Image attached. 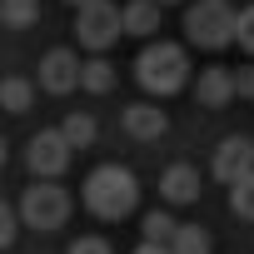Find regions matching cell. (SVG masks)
<instances>
[{
	"label": "cell",
	"instance_id": "cell-1",
	"mask_svg": "<svg viewBox=\"0 0 254 254\" xmlns=\"http://www.w3.org/2000/svg\"><path fill=\"white\" fill-rule=\"evenodd\" d=\"M85 209L95 219H125V214H135L140 209V180L125 170V165H100L90 170L85 180Z\"/></svg>",
	"mask_w": 254,
	"mask_h": 254
},
{
	"label": "cell",
	"instance_id": "cell-2",
	"mask_svg": "<svg viewBox=\"0 0 254 254\" xmlns=\"http://www.w3.org/2000/svg\"><path fill=\"white\" fill-rule=\"evenodd\" d=\"M135 80H140L145 95H160V100L180 95V90L190 85V55H185V45H175V40H150V45L140 50V60H135Z\"/></svg>",
	"mask_w": 254,
	"mask_h": 254
},
{
	"label": "cell",
	"instance_id": "cell-3",
	"mask_svg": "<svg viewBox=\"0 0 254 254\" xmlns=\"http://www.w3.org/2000/svg\"><path fill=\"white\" fill-rule=\"evenodd\" d=\"M234 20H239V10L229 0H194L185 10V40L199 50H224V45H234Z\"/></svg>",
	"mask_w": 254,
	"mask_h": 254
},
{
	"label": "cell",
	"instance_id": "cell-4",
	"mask_svg": "<svg viewBox=\"0 0 254 254\" xmlns=\"http://www.w3.org/2000/svg\"><path fill=\"white\" fill-rule=\"evenodd\" d=\"M75 35H80L85 50L105 55V50L125 35V25H120V5H115V0H90V5H80V10H75Z\"/></svg>",
	"mask_w": 254,
	"mask_h": 254
},
{
	"label": "cell",
	"instance_id": "cell-5",
	"mask_svg": "<svg viewBox=\"0 0 254 254\" xmlns=\"http://www.w3.org/2000/svg\"><path fill=\"white\" fill-rule=\"evenodd\" d=\"M65 219H70V194L60 185L40 180V185H30L20 194V224H30V229H60Z\"/></svg>",
	"mask_w": 254,
	"mask_h": 254
},
{
	"label": "cell",
	"instance_id": "cell-6",
	"mask_svg": "<svg viewBox=\"0 0 254 254\" xmlns=\"http://www.w3.org/2000/svg\"><path fill=\"white\" fill-rule=\"evenodd\" d=\"M70 155H75V145H70L60 130H40V135H30V145H25V170H30L35 180H60V175L70 170Z\"/></svg>",
	"mask_w": 254,
	"mask_h": 254
},
{
	"label": "cell",
	"instance_id": "cell-7",
	"mask_svg": "<svg viewBox=\"0 0 254 254\" xmlns=\"http://www.w3.org/2000/svg\"><path fill=\"white\" fill-rule=\"evenodd\" d=\"M80 55L75 50H65V45H55L45 60H40V90H50V95H70V90H80Z\"/></svg>",
	"mask_w": 254,
	"mask_h": 254
},
{
	"label": "cell",
	"instance_id": "cell-8",
	"mask_svg": "<svg viewBox=\"0 0 254 254\" xmlns=\"http://www.w3.org/2000/svg\"><path fill=\"white\" fill-rule=\"evenodd\" d=\"M214 180H224V185H234L239 175H249L254 170V140H244V135H229V140H219L214 145Z\"/></svg>",
	"mask_w": 254,
	"mask_h": 254
},
{
	"label": "cell",
	"instance_id": "cell-9",
	"mask_svg": "<svg viewBox=\"0 0 254 254\" xmlns=\"http://www.w3.org/2000/svg\"><path fill=\"white\" fill-rule=\"evenodd\" d=\"M120 125H125V135H130V140L150 145V140H160V135L170 130V115H165L160 105H125Z\"/></svg>",
	"mask_w": 254,
	"mask_h": 254
},
{
	"label": "cell",
	"instance_id": "cell-10",
	"mask_svg": "<svg viewBox=\"0 0 254 254\" xmlns=\"http://www.w3.org/2000/svg\"><path fill=\"white\" fill-rule=\"evenodd\" d=\"M194 100H199L204 110H224V105L234 100V70H224V65L199 70V80H194Z\"/></svg>",
	"mask_w": 254,
	"mask_h": 254
},
{
	"label": "cell",
	"instance_id": "cell-11",
	"mask_svg": "<svg viewBox=\"0 0 254 254\" xmlns=\"http://www.w3.org/2000/svg\"><path fill=\"white\" fill-rule=\"evenodd\" d=\"M199 170L194 165H170L165 175H160V194L170 199V204H194L199 199Z\"/></svg>",
	"mask_w": 254,
	"mask_h": 254
},
{
	"label": "cell",
	"instance_id": "cell-12",
	"mask_svg": "<svg viewBox=\"0 0 254 254\" xmlns=\"http://www.w3.org/2000/svg\"><path fill=\"white\" fill-rule=\"evenodd\" d=\"M160 10H165V5H155V0H130V5H120V25H125V35L150 40V35L160 30Z\"/></svg>",
	"mask_w": 254,
	"mask_h": 254
},
{
	"label": "cell",
	"instance_id": "cell-13",
	"mask_svg": "<svg viewBox=\"0 0 254 254\" xmlns=\"http://www.w3.org/2000/svg\"><path fill=\"white\" fill-rule=\"evenodd\" d=\"M60 135H65L75 150H90V145H95V135H100V125H95V115L75 110V115H65V120H60Z\"/></svg>",
	"mask_w": 254,
	"mask_h": 254
},
{
	"label": "cell",
	"instance_id": "cell-14",
	"mask_svg": "<svg viewBox=\"0 0 254 254\" xmlns=\"http://www.w3.org/2000/svg\"><path fill=\"white\" fill-rule=\"evenodd\" d=\"M80 90H90V95H110V90H115V65L100 60V55L85 60V65H80Z\"/></svg>",
	"mask_w": 254,
	"mask_h": 254
},
{
	"label": "cell",
	"instance_id": "cell-15",
	"mask_svg": "<svg viewBox=\"0 0 254 254\" xmlns=\"http://www.w3.org/2000/svg\"><path fill=\"white\" fill-rule=\"evenodd\" d=\"M30 100H35V85H30V80H20V75L0 80V110H10V115H25V110H30Z\"/></svg>",
	"mask_w": 254,
	"mask_h": 254
},
{
	"label": "cell",
	"instance_id": "cell-16",
	"mask_svg": "<svg viewBox=\"0 0 254 254\" xmlns=\"http://www.w3.org/2000/svg\"><path fill=\"white\" fill-rule=\"evenodd\" d=\"M35 20H40V0H0V25L30 30Z\"/></svg>",
	"mask_w": 254,
	"mask_h": 254
},
{
	"label": "cell",
	"instance_id": "cell-17",
	"mask_svg": "<svg viewBox=\"0 0 254 254\" xmlns=\"http://www.w3.org/2000/svg\"><path fill=\"white\" fill-rule=\"evenodd\" d=\"M209 244H214V239H209V229H204V224H180V229H175V239H170V249H175V254H209Z\"/></svg>",
	"mask_w": 254,
	"mask_h": 254
},
{
	"label": "cell",
	"instance_id": "cell-18",
	"mask_svg": "<svg viewBox=\"0 0 254 254\" xmlns=\"http://www.w3.org/2000/svg\"><path fill=\"white\" fill-rule=\"evenodd\" d=\"M229 209H234L244 224H254V170H249V175H239V180L229 185Z\"/></svg>",
	"mask_w": 254,
	"mask_h": 254
},
{
	"label": "cell",
	"instance_id": "cell-19",
	"mask_svg": "<svg viewBox=\"0 0 254 254\" xmlns=\"http://www.w3.org/2000/svg\"><path fill=\"white\" fill-rule=\"evenodd\" d=\"M140 229H145V239H150V244H170V239H175V229H180V219H170V214H160V209H150Z\"/></svg>",
	"mask_w": 254,
	"mask_h": 254
},
{
	"label": "cell",
	"instance_id": "cell-20",
	"mask_svg": "<svg viewBox=\"0 0 254 254\" xmlns=\"http://www.w3.org/2000/svg\"><path fill=\"white\" fill-rule=\"evenodd\" d=\"M234 45H239L244 55H254V5L239 10V20H234Z\"/></svg>",
	"mask_w": 254,
	"mask_h": 254
},
{
	"label": "cell",
	"instance_id": "cell-21",
	"mask_svg": "<svg viewBox=\"0 0 254 254\" xmlns=\"http://www.w3.org/2000/svg\"><path fill=\"white\" fill-rule=\"evenodd\" d=\"M15 229H20V209H10L5 199H0V249L15 244Z\"/></svg>",
	"mask_w": 254,
	"mask_h": 254
},
{
	"label": "cell",
	"instance_id": "cell-22",
	"mask_svg": "<svg viewBox=\"0 0 254 254\" xmlns=\"http://www.w3.org/2000/svg\"><path fill=\"white\" fill-rule=\"evenodd\" d=\"M65 254H115V249H110V244H105L100 234H85V239H75V244H70Z\"/></svg>",
	"mask_w": 254,
	"mask_h": 254
},
{
	"label": "cell",
	"instance_id": "cell-23",
	"mask_svg": "<svg viewBox=\"0 0 254 254\" xmlns=\"http://www.w3.org/2000/svg\"><path fill=\"white\" fill-rule=\"evenodd\" d=\"M234 95L239 100H254V65H239L234 70Z\"/></svg>",
	"mask_w": 254,
	"mask_h": 254
},
{
	"label": "cell",
	"instance_id": "cell-24",
	"mask_svg": "<svg viewBox=\"0 0 254 254\" xmlns=\"http://www.w3.org/2000/svg\"><path fill=\"white\" fill-rule=\"evenodd\" d=\"M135 254H175V249H170V244H150V239H145V244H140Z\"/></svg>",
	"mask_w": 254,
	"mask_h": 254
},
{
	"label": "cell",
	"instance_id": "cell-25",
	"mask_svg": "<svg viewBox=\"0 0 254 254\" xmlns=\"http://www.w3.org/2000/svg\"><path fill=\"white\" fill-rule=\"evenodd\" d=\"M5 160H10V150H5V140H0V170H5Z\"/></svg>",
	"mask_w": 254,
	"mask_h": 254
},
{
	"label": "cell",
	"instance_id": "cell-26",
	"mask_svg": "<svg viewBox=\"0 0 254 254\" xmlns=\"http://www.w3.org/2000/svg\"><path fill=\"white\" fill-rule=\"evenodd\" d=\"M65 5H75V10H80V5H90V0H65Z\"/></svg>",
	"mask_w": 254,
	"mask_h": 254
},
{
	"label": "cell",
	"instance_id": "cell-27",
	"mask_svg": "<svg viewBox=\"0 0 254 254\" xmlns=\"http://www.w3.org/2000/svg\"><path fill=\"white\" fill-rule=\"evenodd\" d=\"M155 5H180V0H155Z\"/></svg>",
	"mask_w": 254,
	"mask_h": 254
}]
</instances>
